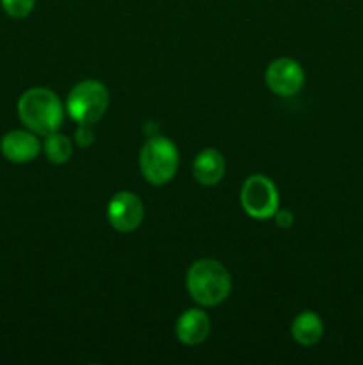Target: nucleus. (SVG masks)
I'll list each match as a JSON object with an SVG mask.
<instances>
[{"label": "nucleus", "instance_id": "nucleus-1", "mask_svg": "<svg viewBox=\"0 0 363 365\" xmlns=\"http://www.w3.org/2000/svg\"><path fill=\"white\" fill-rule=\"evenodd\" d=\"M18 116L31 132L53 134L64 121V107L59 96L46 88L27 89L18 100Z\"/></svg>", "mask_w": 363, "mask_h": 365}, {"label": "nucleus", "instance_id": "nucleus-2", "mask_svg": "<svg viewBox=\"0 0 363 365\" xmlns=\"http://www.w3.org/2000/svg\"><path fill=\"white\" fill-rule=\"evenodd\" d=\"M187 291L198 305L217 307L230 296L231 277L217 260H196L187 271Z\"/></svg>", "mask_w": 363, "mask_h": 365}, {"label": "nucleus", "instance_id": "nucleus-3", "mask_svg": "<svg viewBox=\"0 0 363 365\" xmlns=\"http://www.w3.org/2000/svg\"><path fill=\"white\" fill-rule=\"evenodd\" d=\"M178 163H180V155H178L177 145L159 134L149 135L139 153V168H141L142 177L153 185H164L173 180Z\"/></svg>", "mask_w": 363, "mask_h": 365}, {"label": "nucleus", "instance_id": "nucleus-4", "mask_svg": "<svg viewBox=\"0 0 363 365\" xmlns=\"http://www.w3.org/2000/svg\"><path fill=\"white\" fill-rule=\"evenodd\" d=\"M109 107V91L100 81H82L70 91L66 110L78 125H95L102 120Z\"/></svg>", "mask_w": 363, "mask_h": 365}, {"label": "nucleus", "instance_id": "nucleus-5", "mask_svg": "<svg viewBox=\"0 0 363 365\" xmlns=\"http://www.w3.org/2000/svg\"><path fill=\"white\" fill-rule=\"evenodd\" d=\"M241 203L253 220H269L280 209V195L270 178L253 175L242 184Z\"/></svg>", "mask_w": 363, "mask_h": 365}, {"label": "nucleus", "instance_id": "nucleus-6", "mask_svg": "<svg viewBox=\"0 0 363 365\" xmlns=\"http://www.w3.org/2000/svg\"><path fill=\"white\" fill-rule=\"evenodd\" d=\"M142 217H144V207L141 198L130 191L116 192L107 205V220L110 227L121 234H128L141 227Z\"/></svg>", "mask_w": 363, "mask_h": 365}, {"label": "nucleus", "instance_id": "nucleus-7", "mask_svg": "<svg viewBox=\"0 0 363 365\" xmlns=\"http://www.w3.org/2000/svg\"><path fill=\"white\" fill-rule=\"evenodd\" d=\"M265 84L274 95L294 96L305 84V71L298 61L290 57H280L267 66Z\"/></svg>", "mask_w": 363, "mask_h": 365}, {"label": "nucleus", "instance_id": "nucleus-8", "mask_svg": "<svg viewBox=\"0 0 363 365\" xmlns=\"http://www.w3.org/2000/svg\"><path fill=\"white\" fill-rule=\"evenodd\" d=\"M0 150H2V155L11 163L25 164L39 155L41 145L34 132L11 130L0 141Z\"/></svg>", "mask_w": 363, "mask_h": 365}, {"label": "nucleus", "instance_id": "nucleus-9", "mask_svg": "<svg viewBox=\"0 0 363 365\" xmlns=\"http://www.w3.org/2000/svg\"><path fill=\"white\" fill-rule=\"evenodd\" d=\"M174 331H177V339L182 344L198 346L209 337L210 319L203 310L189 309L178 317Z\"/></svg>", "mask_w": 363, "mask_h": 365}, {"label": "nucleus", "instance_id": "nucleus-10", "mask_svg": "<svg viewBox=\"0 0 363 365\" xmlns=\"http://www.w3.org/2000/svg\"><path fill=\"white\" fill-rule=\"evenodd\" d=\"M226 171V160L216 148H205L192 163V175L201 185H216Z\"/></svg>", "mask_w": 363, "mask_h": 365}, {"label": "nucleus", "instance_id": "nucleus-11", "mask_svg": "<svg viewBox=\"0 0 363 365\" xmlns=\"http://www.w3.org/2000/svg\"><path fill=\"white\" fill-rule=\"evenodd\" d=\"M292 339L301 346H313L322 339L324 335V323L315 312H301L290 327Z\"/></svg>", "mask_w": 363, "mask_h": 365}, {"label": "nucleus", "instance_id": "nucleus-12", "mask_svg": "<svg viewBox=\"0 0 363 365\" xmlns=\"http://www.w3.org/2000/svg\"><path fill=\"white\" fill-rule=\"evenodd\" d=\"M45 155L50 163L53 164H64L71 159V153H73V145H71L70 138L59 134V130L53 132V134L45 135Z\"/></svg>", "mask_w": 363, "mask_h": 365}, {"label": "nucleus", "instance_id": "nucleus-13", "mask_svg": "<svg viewBox=\"0 0 363 365\" xmlns=\"http://www.w3.org/2000/svg\"><path fill=\"white\" fill-rule=\"evenodd\" d=\"M4 11L11 18H25L32 13L36 6V0H0Z\"/></svg>", "mask_w": 363, "mask_h": 365}, {"label": "nucleus", "instance_id": "nucleus-14", "mask_svg": "<svg viewBox=\"0 0 363 365\" xmlns=\"http://www.w3.org/2000/svg\"><path fill=\"white\" fill-rule=\"evenodd\" d=\"M75 141H77V145L82 146V148H88V146L93 145L95 134H93V130L89 128V125H80V127H78L77 134H75Z\"/></svg>", "mask_w": 363, "mask_h": 365}, {"label": "nucleus", "instance_id": "nucleus-15", "mask_svg": "<svg viewBox=\"0 0 363 365\" xmlns=\"http://www.w3.org/2000/svg\"><path fill=\"white\" fill-rule=\"evenodd\" d=\"M274 217H276V225L280 228H288L292 227V223H294V214H292L290 210L278 209L276 214H274Z\"/></svg>", "mask_w": 363, "mask_h": 365}]
</instances>
